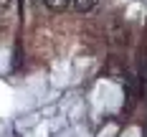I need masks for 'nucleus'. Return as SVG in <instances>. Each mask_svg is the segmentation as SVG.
I'll list each match as a JSON object with an SVG mask.
<instances>
[{
  "label": "nucleus",
  "mask_w": 147,
  "mask_h": 137,
  "mask_svg": "<svg viewBox=\"0 0 147 137\" xmlns=\"http://www.w3.org/2000/svg\"><path fill=\"white\" fill-rule=\"evenodd\" d=\"M48 8H53V10H63V8H71V0H43Z\"/></svg>",
  "instance_id": "obj_2"
},
{
  "label": "nucleus",
  "mask_w": 147,
  "mask_h": 137,
  "mask_svg": "<svg viewBox=\"0 0 147 137\" xmlns=\"http://www.w3.org/2000/svg\"><path fill=\"white\" fill-rule=\"evenodd\" d=\"M99 0H71V8L74 10H79V13H86V10H91L94 5H96Z\"/></svg>",
  "instance_id": "obj_1"
}]
</instances>
